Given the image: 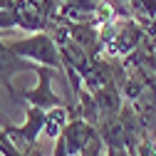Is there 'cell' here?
Returning <instances> with one entry per match:
<instances>
[{
    "label": "cell",
    "instance_id": "1",
    "mask_svg": "<svg viewBox=\"0 0 156 156\" xmlns=\"http://www.w3.org/2000/svg\"><path fill=\"white\" fill-rule=\"evenodd\" d=\"M15 55L25 57V60L35 62V65H42V67H50V69H60L62 67V52L57 50L55 40L47 35V32H37V35H30V37H23V40H12V42H5Z\"/></svg>",
    "mask_w": 156,
    "mask_h": 156
},
{
    "label": "cell",
    "instance_id": "2",
    "mask_svg": "<svg viewBox=\"0 0 156 156\" xmlns=\"http://www.w3.org/2000/svg\"><path fill=\"white\" fill-rule=\"evenodd\" d=\"M35 77H37V84H35L32 89H17L20 102H25L27 107L45 109V112L62 107V97L52 89V77H55V72H52L50 67L37 65V67H35Z\"/></svg>",
    "mask_w": 156,
    "mask_h": 156
},
{
    "label": "cell",
    "instance_id": "3",
    "mask_svg": "<svg viewBox=\"0 0 156 156\" xmlns=\"http://www.w3.org/2000/svg\"><path fill=\"white\" fill-rule=\"evenodd\" d=\"M35 62L25 60V57L15 55L3 40H0V84L5 87V92L10 94L12 102H20V94H17V89L12 87V77L15 74H23V72H32L35 74Z\"/></svg>",
    "mask_w": 156,
    "mask_h": 156
},
{
    "label": "cell",
    "instance_id": "4",
    "mask_svg": "<svg viewBox=\"0 0 156 156\" xmlns=\"http://www.w3.org/2000/svg\"><path fill=\"white\" fill-rule=\"evenodd\" d=\"M97 134H99V131L94 129V124H92V122L82 119V116H74V119H69V124L65 126V131H62L60 139L65 141V146H67L69 156H80V154L89 146V141L94 139Z\"/></svg>",
    "mask_w": 156,
    "mask_h": 156
},
{
    "label": "cell",
    "instance_id": "5",
    "mask_svg": "<svg viewBox=\"0 0 156 156\" xmlns=\"http://www.w3.org/2000/svg\"><path fill=\"white\" fill-rule=\"evenodd\" d=\"M67 124H69V119H67V109H62V107L50 109V112L45 114V126H42V134H45V136H50V139H60Z\"/></svg>",
    "mask_w": 156,
    "mask_h": 156
},
{
    "label": "cell",
    "instance_id": "6",
    "mask_svg": "<svg viewBox=\"0 0 156 156\" xmlns=\"http://www.w3.org/2000/svg\"><path fill=\"white\" fill-rule=\"evenodd\" d=\"M0 156H27V154H23L20 149H15V146H12V141L5 136L3 126H0Z\"/></svg>",
    "mask_w": 156,
    "mask_h": 156
},
{
    "label": "cell",
    "instance_id": "7",
    "mask_svg": "<svg viewBox=\"0 0 156 156\" xmlns=\"http://www.w3.org/2000/svg\"><path fill=\"white\" fill-rule=\"evenodd\" d=\"M102 151H104V141H102V136L97 134L94 139L89 141V146H87V149H84L80 156H102Z\"/></svg>",
    "mask_w": 156,
    "mask_h": 156
},
{
    "label": "cell",
    "instance_id": "8",
    "mask_svg": "<svg viewBox=\"0 0 156 156\" xmlns=\"http://www.w3.org/2000/svg\"><path fill=\"white\" fill-rule=\"evenodd\" d=\"M136 5H139V10L146 12L151 20L156 17V0H136Z\"/></svg>",
    "mask_w": 156,
    "mask_h": 156
},
{
    "label": "cell",
    "instance_id": "9",
    "mask_svg": "<svg viewBox=\"0 0 156 156\" xmlns=\"http://www.w3.org/2000/svg\"><path fill=\"white\" fill-rule=\"evenodd\" d=\"M52 156H69V151H67V146H65L62 139H55V151H52Z\"/></svg>",
    "mask_w": 156,
    "mask_h": 156
},
{
    "label": "cell",
    "instance_id": "10",
    "mask_svg": "<svg viewBox=\"0 0 156 156\" xmlns=\"http://www.w3.org/2000/svg\"><path fill=\"white\" fill-rule=\"evenodd\" d=\"M107 156H129V154H126L124 149H109V151H107Z\"/></svg>",
    "mask_w": 156,
    "mask_h": 156
},
{
    "label": "cell",
    "instance_id": "11",
    "mask_svg": "<svg viewBox=\"0 0 156 156\" xmlns=\"http://www.w3.org/2000/svg\"><path fill=\"white\" fill-rule=\"evenodd\" d=\"M151 32L156 35V17H154V20H151Z\"/></svg>",
    "mask_w": 156,
    "mask_h": 156
}]
</instances>
